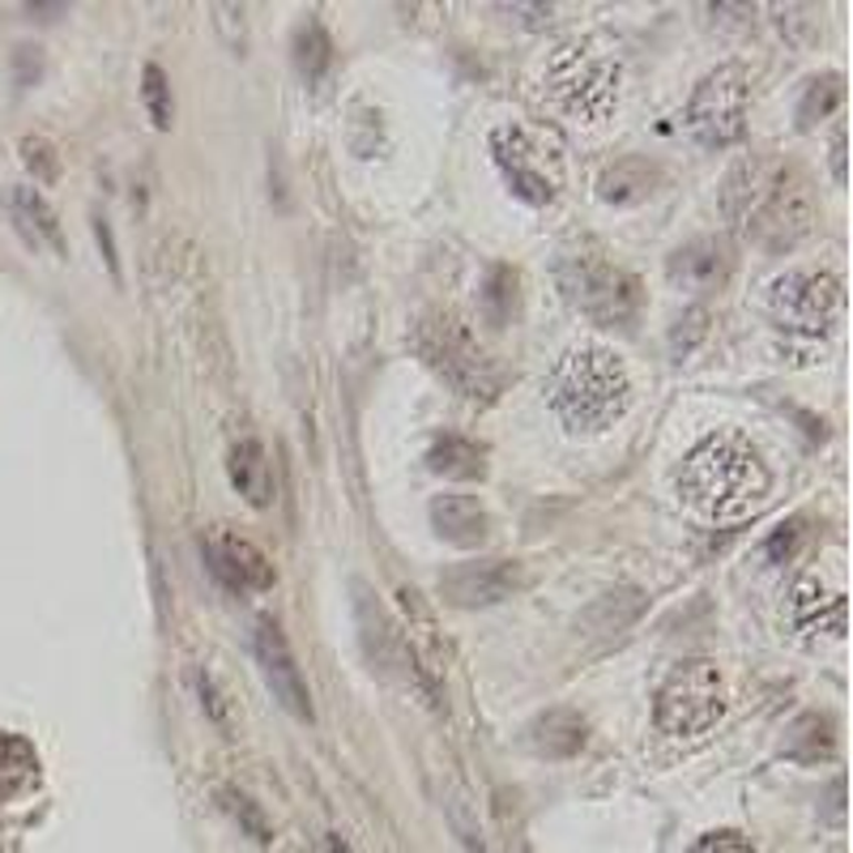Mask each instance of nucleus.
I'll return each instance as SVG.
<instances>
[{"label": "nucleus", "instance_id": "obj_1", "mask_svg": "<svg viewBox=\"0 0 853 853\" xmlns=\"http://www.w3.org/2000/svg\"><path fill=\"white\" fill-rule=\"evenodd\" d=\"M721 214L739 235H755L769 248H790L811 231V189L799 166L751 154L725 175Z\"/></svg>", "mask_w": 853, "mask_h": 853}, {"label": "nucleus", "instance_id": "obj_2", "mask_svg": "<svg viewBox=\"0 0 853 853\" xmlns=\"http://www.w3.org/2000/svg\"><path fill=\"white\" fill-rule=\"evenodd\" d=\"M772 491V474L743 436H709L683 466V496L717 525H739L755 517Z\"/></svg>", "mask_w": 853, "mask_h": 853}, {"label": "nucleus", "instance_id": "obj_3", "mask_svg": "<svg viewBox=\"0 0 853 853\" xmlns=\"http://www.w3.org/2000/svg\"><path fill=\"white\" fill-rule=\"evenodd\" d=\"M551 406L568 431H606L632 402V380L623 363L602 346H577L551 372Z\"/></svg>", "mask_w": 853, "mask_h": 853}, {"label": "nucleus", "instance_id": "obj_4", "mask_svg": "<svg viewBox=\"0 0 853 853\" xmlns=\"http://www.w3.org/2000/svg\"><path fill=\"white\" fill-rule=\"evenodd\" d=\"M619 82H623V64L602 34L563 43L547 60V73H542V90H547L551 108L580 124H598L615 111Z\"/></svg>", "mask_w": 853, "mask_h": 853}, {"label": "nucleus", "instance_id": "obj_5", "mask_svg": "<svg viewBox=\"0 0 853 853\" xmlns=\"http://www.w3.org/2000/svg\"><path fill=\"white\" fill-rule=\"evenodd\" d=\"M414 351L423 355V363L440 376L444 385L453 388V393H461L466 402H483V406H491L504 385H508V376H504V367H499L491 351L474 337L461 316H453V312H431V316H423L418 321V329H414Z\"/></svg>", "mask_w": 853, "mask_h": 853}, {"label": "nucleus", "instance_id": "obj_6", "mask_svg": "<svg viewBox=\"0 0 853 853\" xmlns=\"http://www.w3.org/2000/svg\"><path fill=\"white\" fill-rule=\"evenodd\" d=\"M559 286L580 312L602 329H628L640 312V282L598 248H572L559 256Z\"/></svg>", "mask_w": 853, "mask_h": 853}, {"label": "nucleus", "instance_id": "obj_7", "mask_svg": "<svg viewBox=\"0 0 853 853\" xmlns=\"http://www.w3.org/2000/svg\"><path fill=\"white\" fill-rule=\"evenodd\" d=\"M491 150L508 189L529 205H551L568 180L563 141L547 124H504L491 138Z\"/></svg>", "mask_w": 853, "mask_h": 853}, {"label": "nucleus", "instance_id": "obj_8", "mask_svg": "<svg viewBox=\"0 0 853 853\" xmlns=\"http://www.w3.org/2000/svg\"><path fill=\"white\" fill-rule=\"evenodd\" d=\"M725 713V688L713 661H683L658 691V725L674 739L713 730Z\"/></svg>", "mask_w": 853, "mask_h": 853}, {"label": "nucleus", "instance_id": "obj_9", "mask_svg": "<svg viewBox=\"0 0 853 853\" xmlns=\"http://www.w3.org/2000/svg\"><path fill=\"white\" fill-rule=\"evenodd\" d=\"M355 623H358V644H363V653L372 661V670L388 679V683H397V688L406 691H418L423 700H436L431 688H427V679H423V670H418V661L410 653V640L406 632L397 628V619L385 610V602L358 580L355 585Z\"/></svg>", "mask_w": 853, "mask_h": 853}, {"label": "nucleus", "instance_id": "obj_10", "mask_svg": "<svg viewBox=\"0 0 853 853\" xmlns=\"http://www.w3.org/2000/svg\"><path fill=\"white\" fill-rule=\"evenodd\" d=\"M769 307L790 333L820 337V333H827L841 321L845 286H841V277L827 274V270H790V274H781L772 282Z\"/></svg>", "mask_w": 853, "mask_h": 853}, {"label": "nucleus", "instance_id": "obj_11", "mask_svg": "<svg viewBox=\"0 0 853 853\" xmlns=\"http://www.w3.org/2000/svg\"><path fill=\"white\" fill-rule=\"evenodd\" d=\"M747 120V69L743 64H717L704 82L695 85L688 103V129L704 150H725L743 138Z\"/></svg>", "mask_w": 853, "mask_h": 853}, {"label": "nucleus", "instance_id": "obj_12", "mask_svg": "<svg viewBox=\"0 0 853 853\" xmlns=\"http://www.w3.org/2000/svg\"><path fill=\"white\" fill-rule=\"evenodd\" d=\"M201 555H205L210 572L226 589H235V593H265V589H274L270 555L261 551L256 542H248V538L231 534L226 525H214V529L201 534Z\"/></svg>", "mask_w": 853, "mask_h": 853}, {"label": "nucleus", "instance_id": "obj_13", "mask_svg": "<svg viewBox=\"0 0 853 853\" xmlns=\"http://www.w3.org/2000/svg\"><path fill=\"white\" fill-rule=\"evenodd\" d=\"M521 585L525 572L512 559H469V563H453L448 572H440V598L461 610H478V606L512 598Z\"/></svg>", "mask_w": 853, "mask_h": 853}, {"label": "nucleus", "instance_id": "obj_14", "mask_svg": "<svg viewBox=\"0 0 853 853\" xmlns=\"http://www.w3.org/2000/svg\"><path fill=\"white\" fill-rule=\"evenodd\" d=\"M256 661H261V674H265V688L274 691V700L299 721H312V695L303 683L295 653H291V640L277 628L274 619H261L256 623Z\"/></svg>", "mask_w": 853, "mask_h": 853}, {"label": "nucleus", "instance_id": "obj_15", "mask_svg": "<svg viewBox=\"0 0 853 853\" xmlns=\"http://www.w3.org/2000/svg\"><path fill=\"white\" fill-rule=\"evenodd\" d=\"M734 270V256H730V244L717 240V235H704V240H691L688 248H679L670 256V282L683 286V291H717Z\"/></svg>", "mask_w": 853, "mask_h": 853}, {"label": "nucleus", "instance_id": "obj_16", "mask_svg": "<svg viewBox=\"0 0 853 853\" xmlns=\"http://www.w3.org/2000/svg\"><path fill=\"white\" fill-rule=\"evenodd\" d=\"M431 525L448 547H483L491 538V512L474 496H436L431 499Z\"/></svg>", "mask_w": 853, "mask_h": 853}, {"label": "nucleus", "instance_id": "obj_17", "mask_svg": "<svg viewBox=\"0 0 853 853\" xmlns=\"http://www.w3.org/2000/svg\"><path fill=\"white\" fill-rule=\"evenodd\" d=\"M226 469H231V487L248 499L252 508L274 504V469H270V457H265V444L256 436H244V440L231 444Z\"/></svg>", "mask_w": 853, "mask_h": 853}, {"label": "nucleus", "instance_id": "obj_18", "mask_svg": "<svg viewBox=\"0 0 853 853\" xmlns=\"http://www.w3.org/2000/svg\"><path fill=\"white\" fill-rule=\"evenodd\" d=\"M4 205H9V214L18 222V231L27 235L34 248H52L55 256H64V231H60V222H55V210L43 201V196L34 193V189H9L4 196Z\"/></svg>", "mask_w": 853, "mask_h": 853}, {"label": "nucleus", "instance_id": "obj_19", "mask_svg": "<svg viewBox=\"0 0 853 853\" xmlns=\"http://www.w3.org/2000/svg\"><path fill=\"white\" fill-rule=\"evenodd\" d=\"M585 739H589V730H585V721H580L572 709H551V713L534 717L529 730H525V743L534 747L538 755H547V760L577 755L580 747H585Z\"/></svg>", "mask_w": 853, "mask_h": 853}, {"label": "nucleus", "instance_id": "obj_20", "mask_svg": "<svg viewBox=\"0 0 853 853\" xmlns=\"http://www.w3.org/2000/svg\"><path fill=\"white\" fill-rule=\"evenodd\" d=\"M794 619L811 636H845V593H827L820 580H802L794 589Z\"/></svg>", "mask_w": 853, "mask_h": 853}, {"label": "nucleus", "instance_id": "obj_21", "mask_svg": "<svg viewBox=\"0 0 853 853\" xmlns=\"http://www.w3.org/2000/svg\"><path fill=\"white\" fill-rule=\"evenodd\" d=\"M427 466L436 469L440 478L469 483V478H483V474H487V448L448 431V436H436V440H431V448H427Z\"/></svg>", "mask_w": 853, "mask_h": 853}, {"label": "nucleus", "instance_id": "obj_22", "mask_svg": "<svg viewBox=\"0 0 853 853\" xmlns=\"http://www.w3.org/2000/svg\"><path fill=\"white\" fill-rule=\"evenodd\" d=\"M658 184V166H649L644 159H623V163L606 166L602 180H598V193L602 201H615V205H632V201H644Z\"/></svg>", "mask_w": 853, "mask_h": 853}, {"label": "nucleus", "instance_id": "obj_23", "mask_svg": "<svg viewBox=\"0 0 853 853\" xmlns=\"http://www.w3.org/2000/svg\"><path fill=\"white\" fill-rule=\"evenodd\" d=\"M39 781V755L27 739L0 734V799H18Z\"/></svg>", "mask_w": 853, "mask_h": 853}, {"label": "nucleus", "instance_id": "obj_24", "mask_svg": "<svg viewBox=\"0 0 853 853\" xmlns=\"http://www.w3.org/2000/svg\"><path fill=\"white\" fill-rule=\"evenodd\" d=\"M836 747V730H832V717L824 713H806L790 725L785 734V755L799 760V764H815V760H827Z\"/></svg>", "mask_w": 853, "mask_h": 853}, {"label": "nucleus", "instance_id": "obj_25", "mask_svg": "<svg viewBox=\"0 0 853 853\" xmlns=\"http://www.w3.org/2000/svg\"><path fill=\"white\" fill-rule=\"evenodd\" d=\"M644 615V593L640 589H610L585 610V628L593 632H623Z\"/></svg>", "mask_w": 853, "mask_h": 853}, {"label": "nucleus", "instance_id": "obj_26", "mask_svg": "<svg viewBox=\"0 0 853 853\" xmlns=\"http://www.w3.org/2000/svg\"><path fill=\"white\" fill-rule=\"evenodd\" d=\"M295 64H299L303 82H321L325 78V69L333 64V48H329V34L316 27V22H307V27L295 34Z\"/></svg>", "mask_w": 853, "mask_h": 853}, {"label": "nucleus", "instance_id": "obj_27", "mask_svg": "<svg viewBox=\"0 0 853 853\" xmlns=\"http://www.w3.org/2000/svg\"><path fill=\"white\" fill-rule=\"evenodd\" d=\"M841 103H845V78H841V73L815 78V82L806 85V99H802V108H799V124L802 129H811L815 120L832 115Z\"/></svg>", "mask_w": 853, "mask_h": 853}, {"label": "nucleus", "instance_id": "obj_28", "mask_svg": "<svg viewBox=\"0 0 853 853\" xmlns=\"http://www.w3.org/2000/svg\"><path fill=\"white\" fill-rule=\"evenodd\" d=\"M512 299H517V277L512 270H491L487 277V291H483V312L491 325H504L508 312H512Z\"/></svg>", "mask_w": 853, "mask_h": 853}, {"label": "nucleus", "instance_id": "obj_29", "mask_svg": "<svg viewBox=\"0 0 853 853\" xmlns=\"http://www.w3.org/2000/svg\"><path fill=\"white\" fill-rule=\"evenodd\" d=\"M141 94H145V111H150L154 129H171V85H166V73L159 64H145Z\"/></svg>", "mask_w": 853, "mask_h": 853}, {"label": "nucleus", "instance_id": "obj_30", "mask_svg": "<svg viewBox=\"0 0 853 853\" xmlns=\"http://www.w3.org/2000/svg\"><path fill=\"white\" fill-rule=\"evenodd\" d=\"M222 806L235 815V824L244 827L248 836H256V841H270V824H265V815H261V806L248 799V794H240V790H222L219 794Z\"/></svg>", "mask_w": 853, "mask_h": 853}, {"label": "nucleus", "instance_id": "obj_31", "mask_svg": "<svg viewBox=\"0 0 853 853\" xmlns=\"http://www.w3.org/2000/svg\"><path fill=\"white\" fill-rule=\"evenodd\" d=\"M709 333V312L704 307H691L688 316H679L674 321V333H670V351H674V358H683L695 351V342Z\"/></svg>", "mask_w": 853, "mask_h": 853}, {"label": "nucleus", "instance_id": "obj_32", "mask_svg": "<svg viewBox=\"0 0 853 853\" xmlns=\"http://www.w3.org/2000/svg\"><path fill=\"white\" fill-rule=\"evenodd\" d=\"M802 521H785L776 534H772L769 542H764V555H769L772 563H790L794 555H799V547H802Z\"/></svg>", "mask_w": 853, "mask_h": 853}, {"label": "nucleus", "instance_id": "obj_33", "mask_svg": "<svg viewBox=\"0 0 853 853\" xmlns=\"http://www.w3.org/2000/svg\"><path fill=\"white\" fill-rule=\"evenodd\" d=\"M691 853H760L751 841H743L739 832H709V836H700Z\"/></svg>", "mask_w": 853, "mask_h": 853}, {"label": "nucleus", "instance_id": "obj_34", "mask_svg": "<svg viewBox=\"0 0 853 853\" xmlns=\"http://www.w3.org/2000/svg\"><path fill=\"white\" fill-rule=\"evenodd\" d=\"M22 150H27V163L39 166V180H43V184H48V180H55V159H52V145H48V141L27 138V141H22Z\"/></svg>", "mask_w": 853, "mask_h": 853}, {"label": "nucleus", "instance_id": "obj_35", "mask_svg": "<svg viewBox=\"0 0 853 853\" xmlns=\"http://www.w3.org/2000/svg\"><path fill=\"white\" fill-rule=\"evenodd\" d=\"M201 700H205V709H210V717H214V721H219L222 730H226L231 721H226V709H222V695H219V688H214V679H210V674H201Z\"/></svg>", "mask_w": 853, "mask_h": 853}, {"label": "nucleus", "instance_id": "obj_36", "mask_svg": "<svg viewBox=\"0 0 853 853\" xmlns=\"http://www.w3.org/2000/svg\"><path fill=\"white\" fill-rule=\"evenodd\" d=\"M832 175H836V184H845V129H836V138H832Z\"/></svg>", "mask_w": 853, "mask_h": 853}]
</instances>
